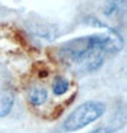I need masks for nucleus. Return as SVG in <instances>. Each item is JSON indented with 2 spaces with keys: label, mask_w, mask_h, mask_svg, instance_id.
Masks as SVG:
<instances>
[{
  "label": "nucleus",
  "mask_w": 127,
  "mask_h": 133,
  "mask_svg": "<svg viewBox=\"0 0 127 133\" xmlns=\"http://www.w3.org/2000/svg\"><path fill=\"white\" fill-rule=\"evenodd\" d=\"M105 41V32L75 38L59 48V56L67 66L75 70L93 71L104 62V54H107Z\"/></svg>",
  "instance_id": "nucleus-1"
},
{
  "label": "nucleus",
  "mask_w": 127,
  "mask_h": 133,
  "mask_svg": "<svg viewBox=\"0 0 127 133\" xmlns=\"http://www.w3.org/2000/svg\"><path fill=\"white\" fill-rule=\"evenodd\" d=\"M105 110L107 107L102 102H85L66 118V121L63 122V129H64V132H77L92 122H94L96 119H99L105 112Z\"/></svg>",
  "instance_id": "nucleus-2"
},
{
  "label": "nucleus",
  "mask_w": 127,
  "mask_h": 133,
  "mask_svg": "<svg viewBox=\"0 0 127 133\" xmlns=\"http://www.w3.org/2000/svg\"><path fill=\"white\" fill-rule=\"evenodd\" d=\"M14 106V93L11 91H4L0 93V118L10 114Z\"/></svg>",
  "instance_id": "nucleus-3"
},
{
  "label": "nucleus",
  "mask_w": 127,
  "mask_h": 133,
  "mask_svg": "<svg viewBox=\"0 0 127 133\" xmlns=\"http://www.w3.org/2000/svg\"><path fill=\"white\" fill-rule=\"evenodd\" d=\"M29 102L32 103L33 106H41L47 102V97H48V93L45 88H41V87H34L29 91Z\"/></svg>",
  "instance_id": "nucleus-4"
},
{
  "label": "nucleus",
  "mask_w": 127,
  "mask_h": 133,
  "mask_svg": "<svg viewBox=\"0 0 127 133\" xmlns=\"http://www.w3.org/2000/svg\"><path fill=\"white\" fill-rule=\"evenodd\" d=\"M68 80L64 77H56L55 78V81H53V93H55L56 96H62V95H64V93L68 91Z\"/></svg>",
  "instance_id": "nucleus-5"
},
{
  "label": "nucleus",
  "mask_w": 127,
  "mask_h": 133,
  "mask_svg": "<svg viewBox=\"0 0 127 133\" xmlns=\"http://www.w3.org/2000/svg\"><path fill=\"white\" fill-rule=\"evenodd\" d=\"M92 133H111V132H109V130H107V129H104V128H100V129L93 130Z\"/></svg>",
  "instance_id": "nucleus-6"
}]
</instances>
